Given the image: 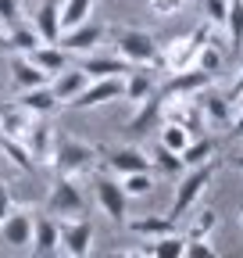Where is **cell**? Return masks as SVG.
Instances as JSON below:
<instances>
[{
	"instance_id": "42",
	"label": "cell",
	"mask_w": 243,
	"mask_h": 258,
	"mask_svg": "<svg viewBox=\"0 0 243 258\" xmlns=\"http://www.w3.org/2000/svg\"><path fill=\"white\" fill-rule=\"evenodd\" d=\"M232 140H243V108H239V115L232 122Z\"/></svg>"
},
{
	"instance_id": "21",
	"label": "cell",
	"mask_w": 243,
	"mask_h": 258,
	"mask_svg": "<svg viewBox=\"0 0 243 258\" xmlns=\"http://www.w3.org/2000/svg\"><path fill=\"white\" fill-rule=\"evenodd\" d=\"M11 79H15V86L18 90H33V86H47V72L43 69H36L33 61H29L25 54H18L15 61H11Z\"/></svg>"
},
{
	"instance_id": "23",
	"label": "cell",
	"mask_w": 243,
	"mask_h": 258,
	"mask_svg": "<svg viewBox=\"0 0 243 258\" xmlns=\"http://www.w3.org/2000/svg\"><path fill=\"white\" fill-rule=\"evenodd\" d=\"M122 93H126V101L140 104L143 97L154 93V76L147 72V64H136V69H129V79L122 83Z\"/></svg>"
},
{
	"instance_id": "45",
	"label": "cell",
	"mask_w": 243,
	"mask_h": 258,
	"mask_svg": "<svg viewBox=\"0 0 243 258\" xmlns=\"http://www.w3.org/2000/svg\"><path fill=\"white\" fill-rule=\"evenodd\" d=\"M239 222H243V205H239Z\"/></svg>"
},
{
	"instance_id": "7",
	"label": "cell",
	"mask_w": 243,
	"mask_h": 258,
	"mask_svg": "<svg viewBox=\"0 0 243 258\" xmlns=\"http://www.w3.org/2000/svg\"><path fill=\"white\" fill-rule=\"evenodd\" d=\"M93 190H97V205L104 208L107 219L122 222V219L129 215V194L122 190V183L114 176H97L93 179Z\"/></svg>"
},
{
	"instance_id": "19",
	"label": "cell",
	"mask_w": 243,
	"mask_h": 258,
	"mask_svg": "<svg viewBox=\"0 0 243 258\" xmlns=\"http://www.w3.org/2000/svg\"><path fill=\"white\" fill-rule=\"evenodd\" d=\"M161 101L165 97L154 90L150 97H143L140 101V111L129 118V133H147V129H154L158 125V118H161Z\"/></svg>"
},
{
	"instance_id": "6",
	"label": "cell",
	"mask_w": 243,
	"mask_h": 258,
	"mask_svg": "<svg viewBox=\"0 0 243 258\" xmlns=\"http://www.w3.org/2000/svg\"><path fill=\"white\" fill-rule=\"evenodd\" d=\"M104 25L100 22H79V25H72V29H61V36H57V47L61 50H68V54H89L100 40H104Z\"/></svg>"
},
{
	"instance_id": "2",
	"label": "cell",
	"mask_w": 243,
	"mask_h": 258,
	"mask_svg": "<svg viewBox=\"0 0 243 258\" xmlns=\"http://www.w3.org/2000/svg\"><path fill=\"white\" fill-rule=\"evenodd\" d=\"M97 161V147L82 144L75 137H54V151H50V165L57 169V176H75V172H89Z\"/></svg>"
},
{
	"instance_id": "16",
	"label": "cell",
	"mask_w": 243,
	"mask_h": 258,
	"mask_svg": "<svg viewBox=\"0 0 243 258\" xmlns=\"http://www.w3.org/2000/svg\"><path fill=\"white\" fill-rule=\"evenodd\" d=\"M54 125L50 122H33V129H29V133H25V147H29V154H33L36 158V165H40V161H50V151H54Z\"/></svg>"
},
{
	"instance_id": "8",
	"label": "cell",
	"mask_w": 243,
	"mask_h": 258,
	"mask_svg": "<svg viewBox=\"0 0 243 258\" xmlns=\"http://www.w3.org/2000/svg\"><path fill=\"white\" fill-rule=\"evenodd\" d=\"M118 93H122V79H118V76H111V79H89V83L72 97V101H68V108H79V111L100 108V104L114 101Z\"/></svg>"
},
{
	"instance_id": "27",
	"label": "cell",
	"mask_w": 243,
	"mask_h": 258,
	"mask_svg": "<svg viewBox=\"0 0 243 258\" xmlns=\"http://www.w3.org/2000/svg\"><path fill=\"white\" fill-rule=\"evenodd\" d=\"M43 40H40V32L33 29V25H11L8 29V50H18V54H29L33 47H40Z\"/></svg>"
},
{
	"instance_id": "26",
	"label": "cell",
	"mask_w": 243,
	"mask_h": 258,
	"mask_svg": "<svg viewBox=\"0 0 243 258\" xmlns=\"http://www.w3.org/2000/svg\"><path fill=\"white\" fill-rule=\"evenodd\" d=\"M18 104L29 108L33 115H50V111L57 108V97H54L50 86H33V90H22V93H18Z\"/></svg>"
},
{
	"instance_id": "22",
	"label": "cell",
	"mask_w": 243,
	"mask_h": 258,
	"mask_svg": "<svg viewBox=\"0 0 243 258\" xmlns=\"http://www.w3.org/2000/svg\"><path fill=\"white\" fill-rule=\"evenodd\" d=\"M86 83H89V76H86L82 69H65V72L54 76V86H50V90H54V97H57V104H68Z\"/></svg>"
},
{
	"instance_id": "41",
	"label": "cell",
	"mask_w": 243,
	"mask_h": 258,
	"mask_svg": "<svg viewBox=\"0 0 243 258\" xmlns=\"http://www.w3.org/2000/svg\"><path fill=\"white\" fill-rule=\"evenodd\" d=\"M229 101H243V69H239V76H236L232 86H229Z\"/></svg>"
},
{
	"instance_id": "12",
	"label": "cell",
	"mask_w": 243,
	"mask_h": 258,
	"mask_svg": "<svg viewBox=\"0 0 243 258\" xmlns=\"http://www.w3.org/2000/svg\"><path fill=\"white\" fill-rule=\"evenodd\" d=\"M33 122H36V115L29 111V108H22L18 101H11V104L0 108V133H4V137L25 140V133L33 129Z\"/></svg>"
},
{
	"instance_id": "28",
	"label": "cell",
	"mask_w": 243,
	"mask_h": 258,
	"mask_svg": "<svg viewBox=\"0 0 243 258\" xmlns=\"http://www.w3.org/2000/svg\"><path fill=\"white\" fill-rule=\"evenodd\" d=\"M222 25L229 29L232 50H239L243 47V0H225V22Z\"/></svg>"
},
{
	"instance_id": "35",
	"label": "cell",
	"mask_w": 243,
	"mask_h": 258,
	"mask_svg": "<svg viewBox=\"0 0 243 258\" xmlns=\"http://www.w3.org/2000/svg\"><path fill=\"white\" fill-rule=\"evenodd\" d=\"M122 190L129 194V198H143V194H150V186H154V179H150V172H129V176H118Z\"/></svg>"
},
{
	"instance_id": "37",
	"label": "cell",
	"mask_w": 243,
	"mask_h": 258,
	"mask_svg": "<svg viewBox=\"0 0 243 258\" xmlns=\"http://www.w3.org/2000/svg\"><path fill=\"white\" fill-rule=\"evenodd\" d=\"M200 4H204V22H211V25L225 22V0H200Z\"/></svg>"
},
{
	"instance_id": "3",
	"label": "cell",
	"mask_w": 243,
	"mask_h": 258,
	"mask_svg": "<svg viewBox=\"0 0 243 258\" xmlns=\"http://www.w3.org/2000/svg\"><path fill=\"white\" fill-rule=\"evenodd\" d=\"M47 212L50 215H61V219H79L86 212V198L82 190L72 183V176H57L50 194H47Z\"/></svg>"
},
{
	"instance_id": "5",
	"label": "cell",
	"mask_w": 243,
	"mask_h": 258,
	"mask_svg": "<svg viewBox=\"0 0 243 258\" xmlns=\"http://www.w3.org/2000/svg\"><path fill=\"white\" fill-rule=\"evenodd\" d=\"M161 118L182 125L186 133H200L204 129V111L197 104V97H165L161 101Z\"/></svg>"
},
{
	"instance_id": "34",
	"label": "cell",
	"mask_w": 243,
	"mask_h": 258,
	"mask_svg": "<svg viewBox=\"0 0 243 258\" xmlns=\"http://www.w3.org/2000/svg\"><path fill=\"white\" fill-rule=\"evenodd\" d=\"M190 140H193V137H190L182 125H175V122H165V125H161V147H168V151H175V154H179Z\"/></svg>"
},
{
	"instance_id": "1",
	"label": "cell",
	"mask_w": 243,
	"mask_h": 258,
	"mask_svg": "<svg viewBox=\"0 0 243 258\" xmlns=\"http://www.w3.org/2000/svg\"><path fill=\"white\" fill-rule=\"evenodd\" d=\"M215 172H218V158H207V161H200V165H193V172H186L179 179V186H175V198H172V219H179V215H186L197 201H200V194L211 186V179H215Z\"/></svg>"
},
{
	"instance_id": "10",
	"label": "cell",
	"mask_w": 243,
	"mask_h": 258,
	"mask_svg": "<svg viewBox=\"0 0 243 258\" xmlns=\"http://www.w3.org/2000/svg\"><path fill=\"white\" fill-rule=\"evenodd\" d=\"M211 79H215V76H207L204 69L190 64V69H182V72H172V79H168L158 93H161V97H193V93H200L204 86H211Z\"/></svg>"
},
{
	"instance_id": "18",
	"label": "cell",
	"mask_w": 243,
	"mask_h": 258,
	"mask_svg": "<svg viewBox=\"0 0 243 258\" xmlns=\"http://www.w3.org/2000/svg\"><path fill=\"white\" fill-rule=\"evenodd\" d=\"M193 97H197V104H200V111H204V122H211L215 129L229 125V101H225V97L211 93L207 86H204L200 93H193Z\"/></svg>"
},
{
	"instance_id": "9",
	"label": "cell",
	"mask_w": 243,
	"mask_h": 258,
	"mask_svg": "<svg viewBox=\"0 0 243 258\" xmlns=\"http://www.w3.org/2000/svg\"><path fill=\"white\" fill-rule=\"evenodd\" d=\"M61 247H65L72 258H86L93 251V226L89 219H61Z\"/></svg>"
},
{
	"instance_id": "25",
	"label": "cell",
	"mask_w": 243,
	"mask_h": 258,
	"mask_svg": "<svg viewBox=\"0 0 243 258\" xmlns=\"http://www.w3.org/2000/svg\"><path fill=\"white\" fill-rule=\"evenodd\" d=\"M133 64L126 57H86L82 61V72L89 79H111V76H122V72H129Z\"/></svg>"
},
{
	"instance_id": "11",
	"label": "cell",
	"mask_w": 243,
	"mask_h": 258,
	"mask_svg": "<svg viewBox=\"0 0 243 258\" xmlns=\"http://www.w3.org/2000/svg\"><path fill=\"white\" fill-rule=\"evenodd\" d=\"M0 237H4V244H11V247H29L33 244V215L11 208L4 219H0Z\"/></svg>"
},
{
	"instance_id": "4",
	"label": "cell",
	"mask_w": 243,
	"mask_h": 258,
	"mask_svg": "<svg viewBox=\"0 0 243 258\" xmlns=\"http://www.w3.org/2000/svg\"><path fill=\"white\" fill-rule=\"evenodd\" d=\"M114 40H118V54L129 64H154L158 61V40L147 29H122Z\"/></svg>"
},
{
	"instance_id": "32",
	"label": "cell",
	"mask_w": 243,
	"mask_h": 258,
	"mask_svg": "<svg viewBox=\"0 0 243 258\" xmlns=\"http://www.w3.org/2000/svg\"><path fill=\"white\" fill-rule=\"evenodd\" d=\"M150 165H158L165 176H179L182 172V158L175 154V151H168V147H154V154H150Z\"/></svg>"
},
{
	"instance_id": "14",
	"label": "cell",
	"mask_w": 243,
	"mask_h": 258,
	"mask_svg": "<svg viewBox=\"0 0 243 258\" xmlns=\"http://www.w3.org/2000/svg\"><path fill=\"white\" fill-rule=\"evenodd\" d=\"M107 169L114 176H129V172H150V158L140 147H114L107 154Z\"/></svg>"
},
{
	"instance_id": "40",
	"label": "cell",
	"mask_w": 243,
	"mask_h": 258,
	"mask_svg": "<svg viewBox=\"0 0 243 258\" xmlns=\"http://www.w3.org/2000/svg\"><path fill=\"white\" fill-rule=\"evenodd\" d=\"M11 212V190H8V183L0 179V219H4Z\"/></svg>"
},
{
	"instance_id": "13",
	"label": "cell",
	"mask_w": 243,
	"mask_h": 258,
	"mask_svg": "<svg viewBox=\"0 0 243 258\" xmlns=\"http://www.w3.org/2000/svg\"><path fill=\"white\" fill-rule=\"evenodd\" d=\"M33 247L36 254H54L61 251V222H54L50 215H36L33 219Z\"/></svg>"
},
{
	"instance_id": "24",
	"label": "cell",
	"mask_w": 243,
	"mask_h": 258,
	"mask_svg": "<svg viewBox=\"0 0 243 258\" xmlns=\"http://www.w3.org/2000/svg\"><path fill=\"white\" fill-rule=\"evenodd\" d=\"M0 154H4L11 165L18 169V172H36V158L29 154V147L22 144V140H15V137H4L0 133Z\"/></svg>"
},
{
	"instance_id": "17",
	"label": "cell",
	"mask_w": 243,
	"mask_h": 258,
	"mask_svg": "<svg viewBox=\"0 0 243 258\" xmlns=\"http://www.w3.org/2000/svg\"><path fill=\"white\" fill-rule=\"evenodd\" d=\"M33 29L40 32L43 43H57V36H61V0H43Z\"/></svg>"
},
{
	"instance_id": "36",
	"label": "cell",
	"mask_w": 243,
	"mask_h": 258,
	"mask_svg": "<svg viewBox=\"0 0 243 258\" xmlns=\"http://www.w3.org/2000/svg\"><path fill=\"white\" fill-rule=\"evenodd\" d=\"M215 226H218V215L211 212V208H204V212L193 219V226H190L186 237H211V233H215Z\"/></svg>"
},
{
	"instance_id": "31",
	"label": "cell",
	"mask_w": 243,
	"mask_h": 258,
	"mask_svg": "<svg viewBox=\"0 0 243 258\" xmlns=\"http://www.w3.org/2000/svg\"><path fill=\"white\" fill-rule=\"evenodd\" d=\"M182 251H186V237H179V233L158 237L150 244V258H182Z\"/></svg>"
},
{
	"instance_id": "33",
	"label": "cell",
	"mask_w": 243,
	"mask_h": 258,
	"mask_svg": "<svg viewBox=\"0 0 243 258\" xmlns=\"http://www.w3.org/2000/svg\"><path fill=\"white\" fill-rule=\"evenodd\" d=\"M193 64H197V69H204L207 76H215V72L222 69V50H218V43H215V40H211V43H204V47L197 50Z\"/></svg>"
},
{
	"instance_id": "43",
	"label": "cell",
	"mask_w": 243,
	"mask_h": 258,
	"mask_svg": "<svg viewBox=\"0 0 243 258\" xmlns=\"http://www.w3.org/2000/svg\"><path fill=\"white\" fill-rule=\"evenodd\" d=\"M0 50H8V32L0 29Z\"/></svg>"
},
{
	"instance_id": "29",
	"label": "cell",
	"mask_w": 243,
	"mask_h": 258,
	"mask_svg": "<svg viewBox=\"0 0 243 258\" xmlns=\"http://www.w3.org/2000/svg\"><path fill=\"white\" fill-rule=\"evenodd\" d=\"M93 4L97 0H65V4H61V29H72V25L86 22L89 11H93Z\"/></svg>"
},
{
	"instance_id": "38",
	"label": "cell",
	"mask_w": 243,
	"mask_h": 258,
	"mask_svg": "<svg viewBox=\"0 0 243 258\" xmlns=\"http://www.w3.org/2000/svg\"><path fill=\"white\" fill-rule=\"evenodd\" d=\"M18 0H0V29H11L18 25Z\"/></svg>"
},
{
	"instance_id": "15",
	"label": "cell",
	"mask_w": 243,
	"mask_h": 258,
	"mask_svg": "<svg viewBox=\"0 0 243 258\" xmlns=\"http://www.w3.org/2000/svg\"><path fill=\"white\" fill-rule=\"evenodd\" d=\"M29 61L36 64V69H43L47 76H57V72H65L68 69V50H61L57 43H40L25 54Z\"/></svg>"
},
{
	"instance_id": "20",
	"label": "cell",
	"mask_w": 243,
	"mask_h": 258,
	"mask_svg": "<svg viewBox=\"0 0 243 258\" xmlns=\"http://www.w3.org/2000/svg\"><path fill=\"white\" fill-rule=\"evenodd\" d=\"M129 233L147 237V240H158L175 233V219L172 215H147V219H129Z\"/></svg>"
},
{
	"instance_id": "39",
	"label": "cell",
	"mask_w": 243,
	"mask_h": 258,
	"mask_svg": "<svg viewBox=\"0 0 243 258\" xmlns=\"http://www.w3.org/2000/svg\"><path fill=\"white\" fill-rule=\"evenodd\" d=\"M147 4H150V11H154V15L168 18V15H179V11H182V4H186V0H147Z\"/></svg>"
},
{
	"instance_id": "30",
	"label": "cell",
	"mask_w": 243,
	"mask_h": 258,
	"mask_svg": "<svg viewBox=\"0 0 243 258\" xmlns=\"http://www.w3.org/2000/svg\"><path fill=\"white\" fill-rule=\"evenodd\" d=\"M179 158H182V165H200V161L215 158V140H211V137H204V140H190L186 147L179 151Z\"/></svg>"
},
{
	"instance_id": "44",
	"label": "cell",
	"mask_w": 243,
	"mask_h": 258,
	"mask_svg": "<svg viewBox=\"0 0 243 258\" xmlns=\"http://www.w3.org/2000/svg\"><path fill=\"white\" fill-rule=\"evenodd\" d=\"M232 165H236V169L243 172V154H239V158H232Z\"/></svg>"
}]
</instances>
